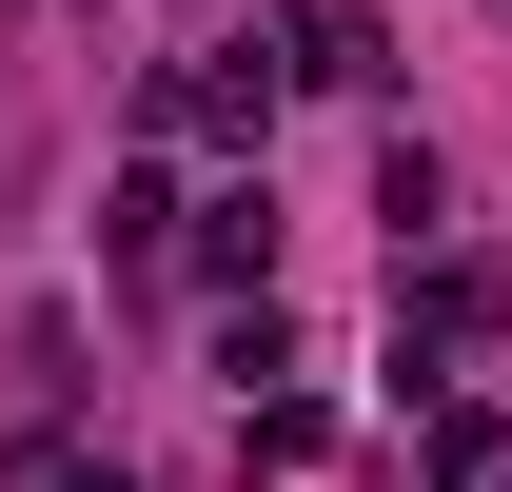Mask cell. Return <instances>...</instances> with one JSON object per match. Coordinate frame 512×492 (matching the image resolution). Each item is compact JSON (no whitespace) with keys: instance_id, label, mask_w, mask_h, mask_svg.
Returning a JSON list of instances; mask_svg holds the SVG:
<instances>
[{"instance_id":"obj_1","label":"cell","mask_w":512,"mask_h":492,"mask_svg":"<svg viewBox=\"0 0 512 492\" xmlns=\"http://www.w3.org/2000/svg\"><path fill=\"white\" fill-rule=\"evenodd\" d=\"M40 492H138V473H79V453H60V473H40Z\"/></svg>"}]
</instances>
